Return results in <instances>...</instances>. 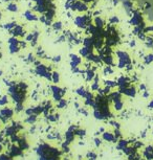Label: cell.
<instances>
[{
  "label": "cell",
  "instance_id": "cell-3",
  "mask_svg": "<svg viewBox=\"0 0 153 160\" xmlns=\"http://www.w3.org/2000/svg\"><path fill=\"white\" fill-rule=\"evenodd\" d=\"M35 73L40 77H44L47 81H52V66H47L45 64L41 63L35 67Z\"/></svg>",
  "mask_w": 153,
  "mask_h": 160
},
{
  "label": "cell",
  "instance_id": "cell-20",
  "mask_svg": "<svg viewBox=\"0 0 153 160\" xmlns=\"http://www.w3.org/2000/svg\"><path fill=\"white\" fill-rule=\"evenodd\" d=\"M52 31H56V33H59L63 29V23L61 21H56V22H52Z\"/></svg>",
  "mask_w": 153,
  "mask_h": 160
},
{
  "label": "cell",
  "instance_id": "cell-14",
  "mask_svg": "<svg viewBox=\"0 0 153 160\" xmlns=\"http://www.w3.org/2000/svg\"><path fill=\"white\" fill-rule=\"evenodd\" d=\"M82 44L85 47H91V48H94L93 46V38L92 36H86L83 38L82 40Z\"/></svg>",
  "mask_w": 153,
  "mask_h": 160
},
{
  "label": "cell",
  "instance_id": "cell-45",
  "mask_svg": "<svg viewBox=\"0 0 153 160\" xmlns=\"http://www.w3.org/2000/svg\"><path fill=\"white\" fill-rule=\"evenodd\" d=\"M71 72L72 73H79L80 72V67H71Z\"/></svg>",
  "mask_w": 153,
  "mask_h": 160
},
{
  "label": "cell",
  "instance_id": "cell-16",
  "mask_svg": "<svg viewBox=\"0 0 153 160\" xmlns=\"http://www.w3.org/2000/svg\"><path fill=\"white\" fill-rule=\"evenodd\" d=\"M93 24L96 25V27H99V28H104V26H105L104 19L100 16L94 17V18H93Z\"/></svg>",
  "mask_w": 153,
  "mask_h": 160
},
{
  "label": "cell",
  "instance_id": "cell-40",
  "mask_svg": "<svg viewBox=\"0 0 153 160\" xmlns=\"http://www.w3.org/2000/svg\"><path fill=\"white\" fill-rule=\"evenodd\" d=\"M66 36L65 35H61L59 38L57 39V41H56V43H63V42H65L66 41Z\"/></svg>",
  "mask_w": 153,
  "mask_h": 160
},
{
  "label": "cell",
  "instance_id": "cell-22",
  "mask_svg": "<svg viewBox=\"0 0 153 160\" xmlns=\"http://www.w3.org/2000/svg\"><path fill=\"white\" fill-rule=\"evenodd\" d=\"M76 93L78 94L79 96L85 98L86 95H87V93H88V90H86V88H85L84 86H81V87H79V88L76 90Z\"/></svg>",
  "mask_w": 153,
  "mask_h": 160
},
{
  "label": "cell",
  "instance_id": "cell-33",
  "mask_svg": "<svg viewBox=\"0 0 153 160\" xmlns=\"http://www.w3.org/2000/svg\"><path fill=\"white\" fill-rule=\"evenodd\" d=\"M13 158L14 157H12L10 153H1L0 154V160H13Z\"/></svg>",
  "mask_w": 153,
  "mask_h": 160
},
{
  "label": "cell",
  "instance_id": "cell-5",
  "mask_svg": "<svg viewBox=\"0 0 153 160\" xmlns=\"http://www.w3.org/2000/svg\"><path fill=\"white\" fill-rule=\"evenodd\" d=\"M70 11L85 14V13H87V12L89 11V5H88L87 3L83 2L82 0H76V1L71 4Z\"/></svg>",
  "mask_w": 153,
  "mask_h": 160
},
{
  "label": "cell",
  "instance_id": "cell-46",
  "mask_svg": "<svg viewBox=\"0 0 153 160\" xmlns=\"http://www.w3.org/2000/svg\"><path fill=\"white\" fill-rule=\"evenodd\" d=\"M39 21H40V22H41V23H43V24H44V23H45V21H46V18H45V15H41V16H40V17H39Z\"/></svg>",
  "mask_w": 153,
  "mask_h": 160
},
{
  "label": "cell",
  "instance_id": "cell-51",
  "mask_svg": "<svg viewBox=\"0 0 153 160\" xmlns=\"http://www.w3.org/2000/svg\"><path fill=\"white\" fill-rule=\"evenodd\" d=\"M118 3H119V0H113V4H114V5H116Z\"/></svg>",
  "mask_w": 153,
  "mask_h": 160
},
{
  "label": "cell",
  "instance_id": "cell-1",
  "mask_svg": "<svg viewBox=\"0 0 153 160\" xmlns=\"http://www.w3.org/2000/svg\"><path fill=\"white\" fill-rule=\"evenodd\" d=\"M92 17H93V14L91 12L88 11L87 13H85L83 15H79V16H76L74 18V24L76 25V27L81 29V31H85L86 28H87L88 25L92 24Z\"/></svg>",
  "mask_w": 153,
  "mask_h": 160
},
{
  "label": "cell",
  "instance_id": "cell-30",
  "mask_svg": "<svg viewBox=\"0 0 153 160\" xmlns=\"http://www.w3.org/2000/svg\"><path fill=\"white\" fill-rule=\"evenodd\" d=\"M74 133H76V136H78L80 138H83L85 136V134H86V130L82 129V128H76Z\"/></svg>",
  "mask_w": 153,
  "mask_h": 160
},
{
  "label": "cell",
  "instance_id": "cell-10",
  "mask_svg": "<svg viewBox=\"0 0 153 160\" xmlns=\"http://www.w3.org/2000/svg\"><path fill=\"white\" fill-rule=\"evenodd\" d=\"M69 58H70V67H78L82 64V57L81 55H78L76 53H70Z\"/></svg>",
  "mask_w": 153,
  "mask_h": 160
},
{
  "label": "cell",
  "instance_id": "cell-4",
  "mask_svg": "<svg viewBox=\"0 0 153 160\" xmlns=\"http://www.w3.org/2000/svg\"><path fill=\"white\" fill-rule=\"evenodd\" d=\"M48 89L52 92V98H54L55 102H59L61 98L64 97V95L66 93V88H61V87H59L57 85L48 86Z\"/></svg>",
  "mask_w": 153,
  "mask_h": 160
},
{
  "label": "cell",
  "instance_id": "cell-32",
  "mask_svg": "<svg viewBox=\"0 0 153 160\" xmlns=\"http://www.w3.org/2000/svg\"><path fill=\"white\" fill-rule=\"evenodd\" d=\"M103 73H104V75H111V73H113V69H112L111 66H109V65H106V66L104 67V69H103Z\"/></svg>",
  "mask_w": 153,
  "mask_h": 160
},
{
  "label": "cell",
  "instance_id": "cell-41",
  "mask_svg": "<svg viewBox=\"0 0 153 160\" xmlns=\"http://www.w3.org/2000/svg\"><path fill=\"white\" fill-rule=\"evenodd\" d=\"M119 21H120V20H119V18L116 16L111 17V18L109 19V23H110V24H115V23H119Z\"/></svg>",
  "mask_w": 153,
  "mask_h": 160
},
{
  "label": "cell",
  "instance_id": "cell-24",
  "mask_svg": "<svg viewBox=\"0 0 153 160\" xmlns=\"http://www.w3.org/2000/svg\"><path fill=\"white\" fill-rule=\"evenodd\" d=\"M46 117L47 120H49L50 122H56L59 120V118H60V115L58 113H49L47 116H45Z\"/></svg>",
  "mask_w": 153,
  "mask_h": 160
},
{
  "label": "cell",
  "instance_id": "cell-31",
  "mask_svg": "<svg viewBox=\"0 0 153 160\" xmlns=\"http://www.w3.org/2000/svg\"><path fill=\"white\" fill-rule=\"evenodd\" d=\"M17 86H18V88L20 89V90H22V91H25L28 92V85L25 82H19V83H17Z\"/></svg>",
  "mask_w": 153,
  "mask_h": 160
},
{
  "label": "cell",
  "instance_id": "cell-44",
  "mask_svg": "<svg viewBox=\"0 0 153 160\" xmlns=\"http://www.w3.org/2000/svg\"><path fill=\"white\" fill-rule=\"evenodd\" d=\"M79 112L81 114H83V115H85V116H87L88 115V111L86 110V109H84V108H80L79 109Z\"/></svg>",
  "mask_w": 153,
  "mask_h": 160
},
{
  "label": "cell",
  "instance_id": "cell-25",
  "mask_svg": "<svg viewBox=\"0 0 153 160\" xmlns=\"http://www.w3.org/2000/svg\"><path fill=\"white\" fill-rule=\"evenodd\" d=\"M93 116H94V118L98 119V120H104V119H106L104 114L102 113L100 110H98V109H94V110H93Z\"/></svg>",
  "mask_w": 153,
  "mask_h": 160
},
{
  "label": "cell",
  "instance_id": "cell-48",
  "mask_svg": "<svg viewBox=\"0 0 153 160\" xmlns=\"http://www.w3.org/2000/svg\"><path fill=\"white\" fill-rule=\"evenodd\" d=\"M83 2H85V3H92V2H94V1H96V0H82Z\"/></svg>",
  "mask_w": 153,
  "mask_h": 160
},
{
  "label": "cell",
  "instance_id": "cell-7",
  "mask_svg": "<svg viewBox=\"0 0 153 160\" xmlns=\"http://www.w3.org/2000/svg\"><path fill=\"white\" fill-rule=\"evenodd\" d=\"M14 114H15V110H13L12 108L4 107L3 109L0 110V122H3V124H6L10 119L13 118Z\"/></svg>",
  "mask_w": 153,
  "mask_h": 160
},
{
  "label": "cell",
  "instance_id": "cell-43",
  "mask_svg": "<svg viewBox=\"0 0 153 160\" xmlns=\"http://www.w3.org/2000/svg\"><path fill=\"white\" fill-rule=\"evenodd\" d=\"M33 38H34L33 33L28 34V35L25 36V41H26V42H30V41H32V40H33Z\"/></svg>",
  "mask_w": 153,
  "mask_h": 160
},
{
  "label": "cell",
  "instance_id": "cell-29",
  "mask_svg": "<svg viewBox=\"0 0 153 160\" xmlns=\"http://www.w3.org/2000/svg\"><path fill=\"white\" fill-rule=\"evenodd\" d=\"M17 25V23H16V21H12V22H8V23H6V24L3 25V28L6 29V31H12L13 28L15 27Z\"/></svg>",
  "mask_w": 153,
  "mask_h": 160
},
{
  "label": "cell",
  "instance_id": "cell-55",
  "mask_svg": "<svg viewBox=\"0 0 153 160\" xmlns=\"http://www.w3.org/2000/svg\"><path fill=\"white\" fill-rule=\"evenodd\" d=\"M6 1H8V2H12V1H13V0H6Z\"/></svg>",
  "mask_w": 153,
  "mask_h": 160
},
{
  "label": "cell",
  "instance_id": "cell-49",
  "mask_svg": "<svg viewBox=\"0 0 153 160\" xmlns=\"http://www.w3.org/2000/svg\"><path fill=\"white\" fill-rule=\"evenodd\" d=\"M74 107H76V109H78V110H79V109H80V105H79V103H78V102H76V103H74Z\"/></svg>",
  "mask_w": 153,
  "mask_h": 160
},
{
  "label": "cell",
  "instance_id": "cell-8",
  "mask_svg": "<svg viewBox=\"0 0 153 160\" xmlns=\"http://www.w3.org/2000/svg\"><path fill=\"white\" fill-rule=\"evenodd\" d=\"M115 53H116V55L119 57V64H118L119 68H124L127 64L130 63V58H129V55L126 53L118 50Z\"/></svg>",
  "mask_w": 153,
  "mask_h": 160
},
{
  "label": "cell",
  "instance_id": "cell-6",
  "mask_svg": "<svg viewBox=\"0 0 153 160\" xmlns=\"http://www.w3.org/2000/svg\"><path fill=\"white\" fill-rule=\"evenodd\" d=\"M8 51L11 55H16L20 51V45H19V39L17 37L12 36L8 39Z\"/></svg>",
  "mask_w": 153,
  "mask_h": 160
},
{
  "label": "cell",
  "instance_id": "cell-26",
  "mask_svg": "<svg viewBox=\"0 0 153 160\" xmlns=\"http://www.w3.org/2000/svg\"><path fill=\"white\" fill-rule=\"evenodd\" d=\"M37 118H38V116L35 115V114H33V115H28L26 118H25L24 122H26V124H35L36 122H37Z\"/></svg>",
  "mask_w": 153,
  "mask_h": 160
},
{
  "label": "cell",
  "instance_id": "cell-54",
  "mask_svg": "<svg viewBox=\"0 0 153 160\" xmlns=\"http://www.w3.org/2000/svg\"><path fill=\"white\" fill-rule=\"evenodd\" d=\"M1 17H2V13H1V11H0V19H1Z\"/></svg>",
  "mask_w": 153,
  "mask_h": 160
},
{
  "label": "cell",
  "instance_id": "cell-34",
  "mask_svg": "<svg viewBox=\"0 0 153 160\" xmlns=\"http://www.w3.org/2000/svg\"><path fill=\"white\" fill-rule=\"evenodd\" d=\"M25 62L26 63H35L36 62V58L34 57V55L32 53H30L28 55V57L25 58Z\"/></svg>",
  "mask_w": 153,
  "mask_h": 160
},
{
  "label": "cell",
  "instance_id": "cell-27",
  "mask_svg": "<svg viewBox=\"0 0 153 160\" xmlns=\"http://www.w3.org/2000/svg\"><path fill=\"white\" fill-rule=\"evenodd\" d=\"M67 105H68V102L64 98H61L59 102H57V106H56V107H57L58 109H64V108L67 107Z\"/></svg>",
  "mask_w": 153,
  "mask_h": 160
},
{
  "label": "cell",
  "instance_id": "cell-38",
  "mask_svg": "<svg viewBox=\"0 0 153 160\" xmlns=\"http://www.w3.org/2000/svg\"><path fill=\"white\" fill-rule=\"evenodd\" d=\"M74 1H76V0H66L65 3H64V8H65L66 11H67V10H70L71 4H72Z\"/></svg>",
  "mask_w": 153,
  "mask_h": 160
},
{
  "label": "cell",
  "instance_id": "cell-35",
  "mask_svg": "<svg viewBox=\"0 0 153 160\" xmlns=\"http://www.w3.org/2000/svg\"><path fill=\"white\" fill-rule=\"evenodd\" d=\"M104 84H105V86H108L110 88H113V87H116V86H118V83H116V82H113V81H110V80H105Z\"/></svg>",
  "mask_w": 153,
  "mask_h": 160
},
{
  "label": "cell",
  "instance_id": "cell-13",
  "mask_svg": "<svg viewBox=\"0 0 153 160\" xmlns=\"http://www.w3.org/2000/svg\"><path fill=\"white\" fill-rule=\"evenodd\" d=\"M93 49L94 48H91V47H85V46H83L82 48H80V50H79V53H80V55L81 57H83V58H87L88 55H91V53H93Z\"/></svg>",
  "mask_w": 153,
  "mask_h": 160
},
{
  "label": "cell",
  "instance_id": "cell-11",
  "mask_svg": "<svg viewBox=\"0 0 153 160\" xmlns=\"http://www.w3.org/2000/svg\"><path fill=\"white\" fill-rule=\"evenodd\" d=\"M96 70L90 67V68H87L86 69V73H85V80L86 82H92L94 77H96Z\"/></svg>",
  "mask_w": 153,
  "mask_h": 160
},
{
  "label": "cell",
  "instance_id": "cell-23",
  "mask_svg": "<svg viewBox=\"0 0 153 160\" xmlns=\"http://www.w3.org/2000/svg\"><path fill=\"white\" fill-rule=\"evenodd\" d=\"M6 10L8 12H11V13H17L18 12V5H17V3H15L14 1H12V2H8V6H6Z\"/></svg>",
  "mask_w": 153,
  "mask_h": 160
},
{
  "label": "cell",
  "instance_id": "cell-18",
  "mask_svg": "<svg viewBox=\"0 0 153 160\" xmlns=\"http://www.w3.org/2000/svg\"><path fill=\"white\" fill-rule=\"evenodd\" d=\"M102 137H103L104 140L109 141V142H111V141H115V139H116V137L110 132H104L103 133V135H102Z\"/></svg>",
  "mask_w": 153,
  "mask_h": 160
},
{
  "label": "cell",
  "instance_id": "cell-17",
  "mask_svg": "<svg viewBox=\"0 0 153 160\" xmlns=\"http://www.w3.org/2000/svg\"><path fill=\"white\" fill-rule=\"evenodd\" d=\"M36 55L38 58H41V59H45V60H52V58H49L48 55L45 53V51L43 50L42 47H38L37 48V51H36Z\"/></svg>",
  "mask_w": 153,
  "mask_h": 160
},
{
  "label": "cell",
  "instance_id": "cell-50",
  "mask_svg": "<svg viewBox=\"0 0 153 160\" xmlns=\"http://www.w3.org/2000/svg\"><path fill=\"white\" fill-rule=\"evenodd\" d=\"M2 151H3V144H0V154L2 153Z\"/></svg>",
  "mask_w": 153,
  "mask_h": 160
},
{
  "label": "cell",
  "instance_id": "cell-9",
  "mask_svg": "<svg viewBox=\"0 0 153 160\" xmlns=\"http://www.w3.org/2000/svg\"><path fill=\"white\" fill-rule=\"evenodd\" d=\"M10 34H11L12 36L17 37V38H21V39H23L26 36V31H25L24 27L22 25H18V24L12 31H10Z\"/></svg>",
  "mask_w": 153,
  "mask_h": 160
},
{
  "label": "cell",
  "instance_id": "cell-53",
  "mask_svg": "<svg viewBox=\"0 0 153 160\" xmlns=\"http://www.w3.org/2000/svg\"><path fill=\"white\" fill-rule=\"evenodd\" d=\"M2 58V53H1V50H0V59Z\"/></svg>",
  "mask_w": 153,
  "mask_h": 160
},
{
  "label": "cell",
  "instance_id": "cell-42",
  "mask_svg": "<svg viewBox=\"0 0 153 160\" xmlns=\"http://www.w3.org/2000/svg\"><path fill=\"white\" fill-rule=\"evenodd\" d=\"M19 45H20V48L21 49H23V48H26V45H28V43H26V41H24V40H19Z\"/></svg>",
  "mask_w": 153,
  "mask_h": 160
},
{
  "label": "cell",
  "instance_id": "cell-19",
  "mask_svg": "<svg viewBox=\"0 0 153 160\" xmlns=\"http://www.w3.org/2000/svg\"><path fill=\"white\" fill-rule=\"evenodd\" d=\"M33 35H34V38H33V40L30 42V46L35 47L36 45L38 44V40H39V36H40V33H39V31L35 29V31H33Z\"/></svg>",
  "mask_w": 153,
  "mask_h": 160
},
{
  "label": "cell",
  "instance_id": "cell-21",
  "mask_svg": "<svg viewBox=\"0 0 153 160\" xmlns=\"http://www.w3.org/2000/svg\"><path fill=\"white\" fill-rule=\"evenodd\" d=\"M101 58H102V62H103L105 65H109V66L113 65V58H112L111 55H103V57H101Z\"/></svg>",
  "mask_w": 153,
  "mask_h": 160
},
{
  "label": "cell",
  "instance_id": "cell-47",
  "mask_svg": "<svg viewBox=\"0 0 153 160\" xmlns=\"http://www.w3.org/2000/svg\"><path fill=\"white\" fill-rule=\"evenodd\" d=\"M93 140H94V144H96V146H101V139H100L99 137H96L94 139H93Z\"/></svg>",
  "mask_w": 153,
  "mask_h": 160
},
{
  "label": "cell",
  "instance_id": "cell-28",
  "mask_svg": "<svg viewBox=\"0 0 153 160\" xmlns=\"http://www.w3.org/2000/svg\"><path fill=\"white\" fill-rule=\"evenodd\" d=\"M52 82L55 85H57L59 82H60V75L58 71H52Z\"/></svg>",
  "mask_w": 153,
  "mask_h": 160
},
{
  "label": "cell",
  "instance_id": "cell-15",
  "mask_svg": "<svg viewBox=\"0 0 153 160\" xmlns=\"http://www.w3.org/2000/svg\"><path fill=\"white\" fill-rule=\"evenodd\" d=\"M17 144L19 146V148L21 150H28V146H30V144H28V140H26V138L24 137V136H22V137H20V139H19V141L17 142Z\"/></svg>",
  "mask_w": 153,
  "mask_h": 160
},
{
  "label": "cell",
  "instance_id": "cell-39",
  "mask_svg": "<svg viewBox=\"0 0 153 160\" xmlns=\"http://www.w3.org/2000/svg\"><path fill=\"white\" fill-rule=\"evenodd\" d=\"M61 60H62V58H61L60 55H55V57H52V63H55V64H59L61 62Z\"/></svg>",
  "mask_w": 153,
  "mask_h": 160
},
{
  "label": "cell",
  "instance_id": "cell-2",
  "mask_svg": "<svg viewBox=\"0 0 153 160\" xmlns=\"http://www.w3.org/2000/svg\"><path fill=\"white\" fill-rule=\"evenodd\" d=\"M35 2H36V4L33 8V10L41 15L45 14V12H46L48 8L56 5L52 0H35Z\"/></svg>",
  "mask_w": 153,
  "mask_h": 160
},
{
  "label": "cell",
  "instance_id": "cell-37",
  "mask_svg": "<svg viewBox=\"0 0 153 160\" xmlns=\"http://www.w3.org/2000/svg\"><path fill=\"white\" fill-rule=\"evenodd\" d=\"M99 89H100V84H99L98 82H92V83H91V86H90V90H91V91H96V92H98Z\"/></svg>",
  "mask_w": 153,
  "mask_h": 160
},
{
  "label": "cell",
  "instance_id": "cell-36",
  "mask_svg": "<svg viewBox=\"0 0 153 160\" xmlns=\"http://www.w3.org/2000/svg\"><path fill=\"white\" fill-rule=\"evenodd\" d=\"M8 104V95H2L0 97V106H6Z\"/></svg>",
  "mask_w": 153,
  "mask_h": 160
},
{
  "label": "cell",
  "instance_id": "cell-52",
  "mask_svg": "<svg viewBox=\"0 0 153 160\" xmlns=\"http://www.w3.org/2000/svg\"><path fill=\"white\" fill-rule=\"evenodd\" d=\"M3 75V71H2V70H1V69H0V77H1V75Z\"/></svg>",
  "mask_w": 153,
  "mask_h": 160
},
{
  "label": "cell",
  "instance_id": "cell-56",
  "mask_svg": "<svg viewBox=\"0 0 153 160\" xmlns=\"http://www.w3.org/2000/svg\"><path fill=\"white\" fill-rule=\"evenodd\" d=\"M0 129H1V122H0Z\"/></svg>",
  "mask_w": 153,
  "mask_h": 160
},
{
  "label": "cell",
  "instance_id": "cell-12",
  "mask_svg": "<svg viewBox=\"0 0 153 160\" xmlns=\"http://www.w3.org/2000/svg\"><path fill=\"white\" fill-rule=\"evenodd\" d=\"M23 16H24L25 19L28 20V21H30V22H35V21H39L38 17L36 16V15L34 14L32 11H30V10L25 11L24 14H23Z\"/></svg>",
  "mask_w": 153,
  "mask_h": 160
}]
</instances>
